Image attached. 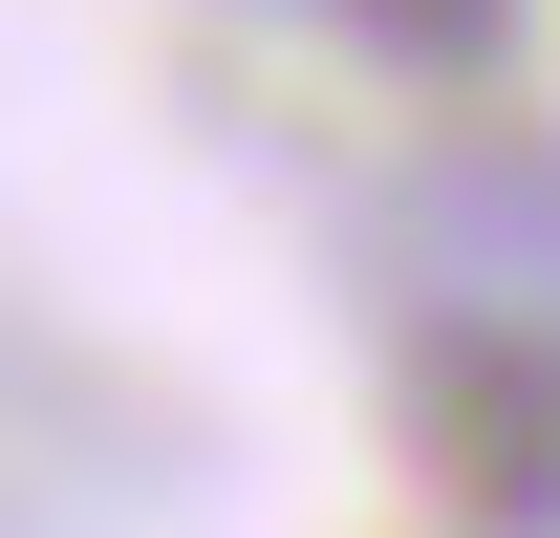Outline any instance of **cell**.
Returning <instances> with one entry per match:
<instances>
[{
  "label": "cell",
  "instance_id": "cell-1",
  "mask_svg": "<svg viewBox=\"0 0 560 538\" xmlns=\"http://www.w3.org/2000/svg\"><path fill=\"white\" fill-rule=\"evenodd\" d=\"M324 22H366L388 66H495V22H517V0H324Z\"/></svg>",
  "mask_w": 560,
  "mask_h": 538
}]
</instances>
